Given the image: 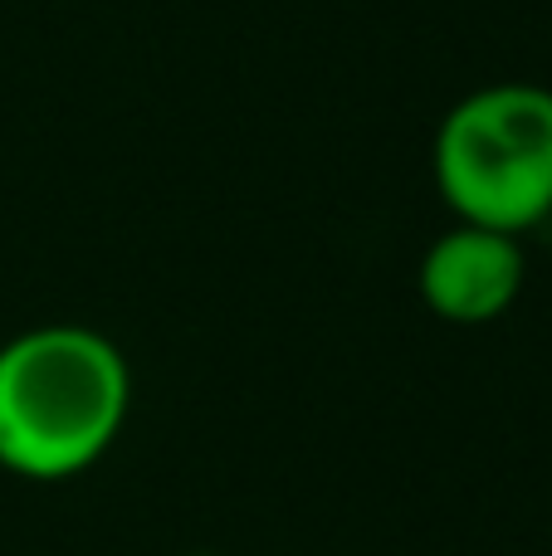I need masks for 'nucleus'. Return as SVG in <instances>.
I'll use <instances>...</instances> for the list:
<instances>
[{"label": "nucleus", "mask_w": 552, "mask_h": 556, "mask_svg": "<svg viewBox=\"0 0 552 556\" xmlns=\"http://www.w3.org/2000/svg\"><path fill=\"white\" fill-rule=\"evenodd\" d=\"M524 274H528V260L514 235L455 225V230H446L421 254L416 288H421V303L436 317L460 327H479L504 317L518 303Z\"/></svg>", "instance_id": "obj_3"}, {"label": "nucleus", "mask_w": 552, "mask_h": 556, "mask_svg": "<svg viewBox=\"0 0 552 556\" xmlns=\"http://www.w3.org/2000/svg\"><path fill=\"white\" fill-rule=\"evenodd\" d=\"M133 410L123 346L84 323L25 327L0 342V469L25 483L88 473Z\"/></svg>", "instance_id": "obj_1"}, {"label": "nucleus", "mask_w": 552, "mask_h": 556, "mask_svg": "<svg viewBox=\"0 0 552 556\" xmlns=\"http://www.w3.org/2000/svg\"><path fill=\"white\" fill-rule=\"evenodd\" d=\"M186 556H221V552H186Z\"/></svg>", "instance_id": "obj_4"}, {"label": "nucleus", "mask_w": 552, "mask_h": 556, "mask_svg": "<svg viewBox=\"0 0 552 556\" xmlns=\"http://www.w3.org/2000/svg\"><path fill=\"white\" fill-rule=\"evenodd\" d=\"M430 172L460 225L524 235L552 215V88L489 84L436 127Z\"/></svg>", "instance_id": "obj_2"}]
</instances>
